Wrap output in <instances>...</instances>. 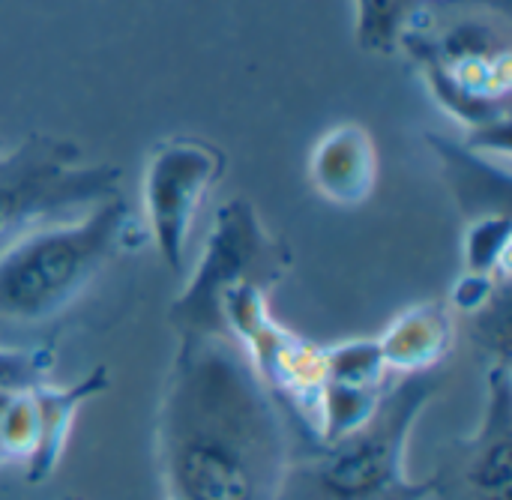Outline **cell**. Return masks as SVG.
I'll use <instances>...</instances> for the list:
<instances>
[{"label": "cell", "mask_w": 512, "mask_h": 500, "mask_svg": "<svg viewBox=\"0 0 512 500\" xmlns=\"http://www.w3.org/2000/svg\"><path fill=\"white\" fill-rule=\"evenodd\" d=\"M57 354L51 345H0V393H30L51 381Z\"/></svg>", "instance_id": "9a60e30c"}, {"label": "cell", "mask_w": 512, "mask_h": 500, "mask_svg": "<svg viewBox=\"0 0 512 500\" xmlns=\"http://www.w3.org/2000/svg\"><path fill=\"white\" fill-rule=\"evenodd\" d=\"M495 285H507L498 282L492 276H474V273H462L453 294H450V309L459 312H477V309H489V303L495 300Z\"/></svg>", "instance_id": "e0dca14e"}, {"label": "cell", "mask_w": 512, "mask_h": 500, "mask_svg": "<svg viewBox=\"0 0 512 500\" xmlns=\"http://www.w3.org/2000/svg\"><path fill=\"white\" fill-rule=\"evenodd\" d=\"M228 156L204 138H165L153 147L144 165L141 201L147 237L171 273L186 267V249L195 219L225 177Z\"/></svg>", "instance_id": "8992f818"}, {"label": "cell", "mask_w": 512, "mask_h": 500, "mask_svg": "<svg viewBox=\"0 0 512 500\" xmlns=\"http://www.w3.org/2000/svg\"><path fill=\"white\" fill-rule=\"evenodd\" d=\"M378 147L366 126L348 120L327 129L309 153V186L336 207H360L378 186Z\"/></svg>", "instance_id": "52a82bcc"}, {"label": "cell", "mask_w": 512, "mask_h": 500, "mask_svg": "<svg viewBox=\"0 0 512 500\" xmlns=\"http://www.w3.org/2000/svg\"><path fill=\"white\" fill-rule=\"evenodd\" d=\"M432 372L402 375L396 387H387L378 411L357 432L321 447L315 462V480L333 500H375L390 492L426 495L432 483L408 480V438L438 393Z\"/></svg>", "instance_id": "277c9868"}, {"label": "cell", "mask_w": 512, "mask_h": 500, "mask_svg": "<svg viewBox=\"0 0 512 500\" xmlns=\"http://www.w3.org/2000/svg\"><path fill=\"white\" fill-rule=\"evenodd\" d=\"M165 500H279L288 432L279 402L228 333H177L159 414Z\"/></svg>", "instance_id": "6da1fadb"}, {"label": "cell", "mask_w": 512, "mask_h": 500, "mask_svg": "<svg viewBox=\"0 0 512 500\" xmlns=\"http://www.w3.org/2000/svg\"><path fill=\"white\" fill-rule=\"evenodd\" d=\"M324 372L327 381H339V384H384L390 375L384 366L378 336L348 339L324 348Z\"/></svg>", "instance_id": "5bb4252c"}, {"label": "cell", "mask_w": 512, "mask_h": 500, "mask_svg": "<svg viewBox=\"0 0 512 500\" xmlns=\"http://www.w3.org/2000/svg\"><path fill=\"white\" fill-rule=\"evenodd\" d=\"M9 396H15V393H0V414H3V408H6V402H9Z\"/></svg>", "instance_id": "ac0fdd59"}, {"label": "cell", "mask_w": 512, "mask_h": 500, "mask_svg": "<svg viewBox=\"0 0 512 500\" xmlns=\"http://www.w3.org/2000/svg\"><path fill=\"white\" fill-rule=\"evenodd\" d=\"M117 183L114 165H84L81 150L69 141L27 138L0 156V252L120 195Z\"/></svg>", "instance_id": "5b68a950"}, {"label": "cell", "mask_w": 512, "mask_h": 500, "mask_svg": "<svg viewBox=\"0 0 512 500\" xmlns=\"http://www.w3.org/2000/svg\"><path fill=\"white\" fill-rule=\"evenodd\" d=\"M39 438V417L33 393L9 396L0 414V462H24L33 456Z\"/></svg>", "instance_id": "2e32d148"}, {"label": "cell", "mask_w": 512, "mask_h": 500, "mask_svg": "<svg viewBox=\"0 0 512 500\" xmlns=\"http://www.w3.org/2000/svg\"><path fill=\"white\" fill-rule=\"evenodd\" d=\"M6 153V144H3V138H0V156Z\"/></svg>", "instance_id": "d6986e66"}, {"label": "cell", "mask_w": 512, "mask_h": 500, "mask_svg": "<svg viewBox=\"0 0 512 500\" xmlns=\"http://www.w3.org/2000/svg\"><path fill=\"white\" fill-rule=\"evenodd\" d=\"M105 390H108V369L105 366H96L84 378L63 384V387L48 381V384L30 390L33 402H36V417H39L36 450L27 459V471H24L30 486L48 483V477L57 471L63 453H66V444L72 438V426H75L81 405L102 396Z\"/></svg>", "instance_id": "30bf717a"}, {"label": "cell", "mask_w": 512, "mask_h": 500, "mask_svg": "<svg viewBox=\"0 0 512 500\" xmlns=\"http://www.w3.org/2000/svg\"><path fill=\"white\" fill-rule=\"evenodd\" d=\"M132 213L120 195L33 231L0 252V321L42 324L63 315L126 249Z\"/></svg>", "instance_id": "7a4b0ae2"}, {"label": "cell", "mask_w": 512, "mask_h": 500, "mask_svg": "<svg viewBox=\"0 0 512 500\" xmlns=\"http://www.w3.org/2000/svg\"><path fill=\"white\" fill-rule=\"evenodd\" d=\"M291 270V249L267 231L246 198L225 201L207 231L186 288L171 303L177 333H225L222 306L240 288L273 291Z\"/></svg>", "instance_id": "3957f363"}, {"label": "cell", "mask_w": 512, "mask_h": 500, "mask_svg": "<svg viewBox=\"0 0 512 500\" xmlns=\"http://www.w3.org/2000/svg\"><path fill=\"white\" fill-rule=\"evenodd\" d=\"M387 381L384 384H339V381H324L321 390V432H318V444L327 447L351 432H357L360 426H366L372 420V414L378 411L384 393H387Z\"/></svg>", "instance_id": "7c38bea8"}, {"label": "cell", "mask_w": 512, "mask_h": 500, "mask_svg": "<svg viewBox=\"0 0 512 500\" xmlns=\"http://www.w3.org/2000/svg\"><path fill=\"white\" fill-rule=\"evenodd\" d=\"M512 219L507 213H480L465 225L462 237V258L465 273L474 276H492L498 282H507V264H510Z\"/></svg>", "instance_id": "4fadbf2b"}, {"label": "cell", "mask_w": 512, "mask_h": 500, "mask_svg": "<svg viewBox=\"0 0 512 500\" xmlns=\"http://www.w3.org/2000/svg\"><path fill=\"white\" fill-rule=\"evenodd\" d=\"M60 500H81V498H72V495H66V498H60Z\"/></svg>", "instance_id": "ffe728a7"}, {"label": "cell", "mask_w": 512, "mask_h": 500, "mask_svg": "<svg viewBox=\"0 0 512 500\" xmlns=\"http://www.w3.org/2000/svg\"><path fill=\"white\" fill-rule=\"evenodd\" d=\"M465 480L477 500H512L510 354H495L486 375V414L471 438Z\"/></svg>", "instance_id": "ba28073f"}, {"label": "cell", "mask_w": 512, "mask_h": 500, "mask_svg": "<svg viewBox=\"0 0 512 500\" xmlns=\"http://www.w3.org/2000/svg\"><path fill=\"white\" fill-rule=\"evenodd\" d=\"M384 366L396 375L435 372L456 345V321L447 303L429 300L402 309L378 336Z\"/></svg>", "instance_id": "9c48e42d"}, {"label": "cell", "mask_w": 512, "mask_h": 500, "mask_svg": "<svg viewBox=\"0 0 512 500\" xmlns=\"http://www.w3.org/2000/svg\"><path fill=\"white\" fill-rule=\"evenodd\" d=\"M423 0H354V39L360 51L390 57L417 30Z\"/></svg>", "instance_id": "8fae6325"}]
</instances>
